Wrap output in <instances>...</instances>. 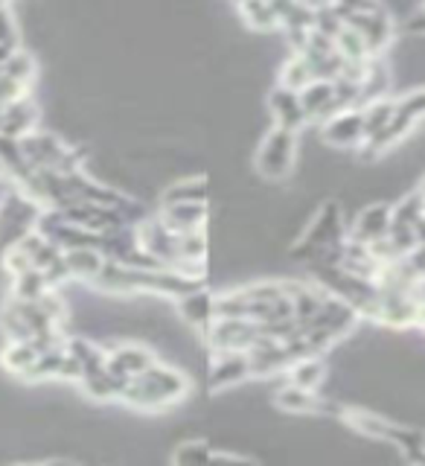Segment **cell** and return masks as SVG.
I'll use <instances>...</instances> for the list:
<instances>
[{
  "label": "cell",
  "mask_w": 425,
  "mask_h": 466,
  "mask_svg": "<svg viewBox=\"0 0 425 466\" xmlns=\"http://www.w3.org/2000/svg\"><path fill=\"white\" fill-rule=\"evenodd\" d=\"M53 286L47 280V274H44L41 268L29 266L26 271L15 274L12 277V298H21V300H35L41 295H47Z\"/></svg>",
  "instance_id": "23"
},
{
  "label": "cell",
  "mask_w": 425,
  "mask_h": 466,
  "mask_svg": "<svg viewBox=\"0 0 425 466\" xmlns=\"http://www.w3.org/2000/svg\"><path fill=\"white\" fill-rule=\"evenodd\" d=\"M44 208L41 204L24 193L21 187H15L12 193L0 201V257H4L9 248L18 245L26 233H33Z\"/></svg>",
  "instance_id": "2"
},
{
  "label": "cell",
  "mask_w": 425,
  "mask_h": 466,
  "mask_svg": "<svg viewBox=\"0 0 425 466\" xmlns=\"http://www.w3.org/2000/svg\"><path fill=\"white\" fill-rule=\"evenodd\" d=\"M300 106L309 116V123L320 120L327 123L332 114H339V99H335V82H327V79H312L309 85L300 91Z\"/></svg>",
  "instance_id": "14"
},
{
  "label": "cell",
  "mask_w": 425,
  "mask_h": 466,
  "mask_svg": "<svg viewBox=\"0 0 425 466\" xmlns=\"http://www.w3.org/2000/svg\"><path fill=\"white\" fill-rule=\"evenodd\" d=\"M405 33H411V35H425V9H420L417 15H411V18L405 21Z\"/></svg>",
  "instance_id": "33"
},
{
  "label": "cell",
  "mask_w": 425,
  "mask_h": 466,
  "mask_svg": "<svg viewBox=\"0 0 425 466\" xmlns=\"http://www.w3.org/2000/svg\"><path fill=\"white\" fill-rule=\"evenodd\" d=\"M0 175H6V172H4V164H0Z\"/></svg>",
  "instance_id": "36"
},
{
  "label": "cell",
  "mask_w": 425,
  "mask_h": 466,
  "mask_svg": "<svg viewBox=\"0 0 425 466\" xmlns=\"http://www.w3.org/2000/svg\"><path fill=\"white\" fill-rule=\"evenodd\" d=\"M344 242V213L339 201H327L318 210V216L306 228V237L291 248L295 259H318L327 248H335Z\"/></svg>",
  "instance_id": "3"
},
{
  "label": "cell",
  "mask_w": 425,
  "mask_h": 466,
  "mask_svg": "<svg viewBox=\"0 0 425 466\" xmlns=\"http://www.w3.org/2000/svg\"><path fill=\"white\" fill-rule=\"evenodd\" d=\"M268 111L274 116V126L288 128V131H300L309 123V116H306L300 106V91H291L286 85H277L268 94Z\"/></svg>",
  "instance_id": "12"
},
{
  "label": "cell",
  "mask_w": 425,
  "mask_h": 466,
  "mask_svg": "<svg viewBox=\"0 0 425 466\" xmlns=\"http://www.w3.org/2000/svg\"><path fill=\"white\" fill-rule=\"evenodd\" d=\"M0 9H6V0H0Z\"/></svg>",
  "instance_id": "35"
},
{
  "label": "cell",
  "mask_w": 425,
  "mask_h": 466,
  "mask_svg": "<svg viewBox=\"0 0 425 466\" xmlns=\"http://www.w3.org/2000/svg\"><path fill=\"white\" fill-rule=\"evenodd\" d=\"M0 44L18 47V26H15V18L9 9H0Z\"/></svg>",
  "instance_id": "32"
},
{
  "label": "cell",
  "mask_w": 425,
  "mask_h": 466,
  "mask_svg": "<svg viewBox=\"0 0 425 466\" xmlns=\"http://www.w3.org/2000/svg\"><path fill=\"white\" fill-rule=\"evenodd\" d=\"M417 189H420V193H422V198H425V175H422V178H420V187H417Z\"/></svg>",
  "instance_id": "34"
},
{
  "label": "cell",
  "mask_w": 425,
  "mask_h": 466,
  "mask_svg": "<svg viewBox=\"0 0 425 466\" xmlns=\"http://www.w3.org/2000/svg\"><path fill=\"white\" fill-rule=\"evenodd\" d=\"M189 393L187 376L178 368L155 361L149 370H143L140 376H131L120 400L137 411H164V408L181 402Z\"/></svg>",
  "instance_id": "1"
},
{
  "label": "cell",
  "mask_w": 425,
  "mask_h": 466,
  "mask_svg": "<svg viewBox=\"0 0 425 466\" xmlns=\"http://www.w3.org/2000/svg\"><path fill=\"white\" fill-rule=\"evenodd\" d=\"M178 315L184 318V324L204 332L216 320V295H210L204 286L187 291L184 298H178Z\"/></svg>",
  "instance_id": "15"
},
{
  "label": "cell",
  "mask_w": 425,
  "mask_h": 466,
  "mask_svg": "<svg viewBox=\"0 0 425 466\" xmlns=\"http://www.w3.org/2000/svg\"><path fill=\"white\" fill-rule=\"evenodd\" d=\"M237 6H239L242 21L251 29H259V33H271V29L280 26V18H277L271 0H237Z\"/></svg>",
  "instance_id": "21"
},
{
  "label": "cell",
  "mask_w": 425,
  "mask_h": 466,
  "mask_svg": "<svg viewBox=\"0 0 425 466\" xmlns=\"http://www.w3.org/2000/svg\"><path fill=\"white\" fill-rule=\"evenodd\" d=\"M251 379V361L248 350H210V370L207 385L210 390H230Z\"/></svg>",
  "instance_id": "7"
},
{
  "label": "cell",
  "mask_w": 425,
  "mask_h": 466,
  "mask_svg": "<svg viewBox=\"0 0 425 466\" xmlns=\"http://www.w3.org/2000/svg\"><path fill=\"white\" fill-rule=\"evenodd\" d=\"M422 9H425V6H422Z\"/></svg>",
  "instance_id": "38"
},
{
  "label": "cell",
  "mask_w": 425,
  "mask_h": 466,
  "mask_svg": "<svg viewBox=\"0 0 425 466\" xmlns=\"http://www.w3.org/2000/svg\"><path fill=\"white\" fill-rule=\"evenodd\" d=\"M397 111L411 116L414 123H422L425 120V87H414V91H408L405 96H397Z\"/></svg>",
  "instance_id": "31"
},
{
  "label": "cell",
  "mask_w": 425,
  "mask_h": 466,
  "mask_svg": "<svg viewBox=\"0 0 425 466\" xmlns=\"http://www.w3.org/2000/svg\"><path fill=\"white\" fill-rule=\"evenodd\" d=\"M335 50H339L344 56V62H353V65H364V62H370V50H368V44H364V38L356 33L353 26H344L339 38H335Z\"/></svg>",
  "instance_id": "27"
},
{
  "label": "cell",
  "mask_w": 425,
  "mask_h": 466,
  "mask_svg": "<svg viewBox=\"0 0 425 466\" xmlns=\"http://www.w3.org/2000/svg\"><path fill=\"white\" fill-rule=\"evenodd\" d=\"M108 370H114L116 376L131 379V376H140L143 370H149L152 364L157 361L155 353L149 347L143 344H108Z\"/></svg>",
  "instance_id": "11"
},
{
  "label": "cell",
  "mask_w": 425,
  "mask_h": 466,
  "mask_svg": "<svg viewBox=\"0 0 425 466\" xmlns=\"http://www.w3.org/2000/svg\"><path fill=\"white\" fill-rule=\"evenodd\" d=\"M137 245L143 251H149L155 259L164 262V266H169V268L178 266V233L169 230L160 216L146 218V222L137 228Z\"/></svg>",
  "instance_id": "10"
},
{
  "label": "cell",
  "mask_w": 425,
  "mask_h": 466,
  "mask_svg": "<svg viewBox=\"0 0 425 466\" xmlns=\"http://www.w3.org/2000/svg\"><path fill=\"white\" fill-rule=\"evenodd\" d=\"M361 111H364V131H368V140H370L390 123V116L397 114V99L379 96V99H370Z\"/></svg>",
  "instance_id": "24"
},
{
  "label": "cell",
  "mask_w": 425,
  "mask_h": 466,
  "mask_svg": "<svg viewBox=\"0 0 425 466\" xmlns=\"http://www.w3.org/2000/svg\"><path fill=\"white\" fill-rule=\"evenodd\" d=\"M277 408L286 414H298V417H306V414H320L324 411V400L318 397V390H306V388H298L286 382L280 390H277Z\"/></svg>",
  "instance_id": "18"
},
{
  "label": "cell",
  "mask_w": 425,
  "mask_h": 466,
  "mask_svg": "<svg viewBox=\"0 0 425 466\" xmlns=\"http://www.w3.org/2000/svg\"><path fill=\"white\" fill-rule=\"evenodd\" d=\"M213 461V449L204 443V441H184L178 443V449H175L172 455V463H189V466H201V463H210Z\"/></svg>",
  "instance_id": "30"
},
{
  "label": "cell",
  "mask_w": 425,
  "mask_h": 466,
  "mask_svg": "<svg viewBox=\"0 0 425 466\" xmlns=\"http://www.w3.org/2000/svg\"><path fill=\"white\" fill-rule=\"evenodd\" d=\"M324 137L335 149H361L368 143V131H364V111L361 108H344L332 114L320 128Z\"/></svg>",
  "instance_id": "9"
},
{
  "label": "cell",
  "mask_w": 425,
  "mask_h": 466,
  "mask_svg": "<svg viewBox=\"0 0 425 466\" xmlns=\"http://www.w3.org/2000/svg\"><path fill=\"white\" fill-rule=\"evenodd\" d=\"M164 225L175 233H189L207 225V204L204 201H181V204H164L160 210Z\"/></svg>",
  "instance_id": "17"
},
{
  "label": "cell",
  "mask_w": 425,
  "mask_h": 466,
  "mask_svg": "<svg viewBox=\"0 0 425 466\" xmlns=\"http://www.w3.org/2000/svg\"><path fill=\"white\" fill-rule=\"evenodd\" d=\"M35 359H38V350L33 347V341H6L4 353H0L4 370H9L12 376H21V379L35 364Z\"/></svg>",
  "instance_id": "22"
},
{
  "label": "cell",
  "mask_w": 425,
  "mask_h": 466,
  "mask_svg": "<svg viewBox=\"0 0 425 466\" xmlns=\"http://www.w3.org/2000/svg\"><path fill=\"white\" fill-rule=\"evenodd\" d=\"M315 79V73H312V67H309V62L300 56V53H295L288 58V62L280 67V85H286V87H291V91H303L306 85H309Z\"/></svg>",
  "instance_id": "29"
},
{
  "label": "cell",
  "mask_w": 425,
  "mask_h": 466,
  "mask_svg": "<svg viewBox=\"0 0 425 466\" xmlns=\"http://www.w3.org/2000/svg\"><path fill=\"white\" fill-rule=\"evenodd\" d=\"M422 216H425V198H422L420 189H414V193H408L405 198H400L397 204H393V210H390V225L417 228Z\"/></svg>",
  "instance_id": "25"
},
{
  "label": "cell",
  "mask_w": 425,
  "mask_h": 466,
  "mask_svg": "<svg viewBox=\"0 0 425 466\" xmlns=\"http://www.w3.org/2000/svg\"><path fill=\"white\" fill-rule=\"evenodd\" d=\"M65 266L70 280H96V274L106 266V254L99 248H70L65 251Z\"/></svg>",
  "instance_id": "19"
},
{
  "label": "cell",
  "mask_w": 425,
  "mask_h": 466,
  "mask_svg": "<svg viewBox=\"0 0 425 466\" xmlns=\"http://www.w3.org/2000/svg\"><path fill=\"white\" fill-rule=\"evenodd\" d=\"M266 329L259 320L251 318H216L213 324L204 329L210 350H251Z\"/></svg>",
  "instance_id": "6"
},
{
  "label": "cell",
  "mask_w": 425,
  "mask_h": 466,
  "mask_svg": "<svg viewBox=\"0 0 425 466\" xmlns=\"http://www.w3.org/2000/svg\"><path fill=\"white\" fill-rule=\"evenodd\" d=\"M181 201H204L207 204V181L196 175V178H184L164 189V204H181Z\"/></svg>",
  "instance_id": "28"
},
{
  "label": "cell",
  "mask_w": 425,
  "mask_h": 466,
  "mask_svg": "<svg viewBox=\"0 0 425 466\" xmlns=\"http://www.w3.org/2000/svg\"><path fill=\"white\" fill-rule=\"evenodd\" d=\"M0 120H4V108H0Z\"/></svg>",
  "instance_id": "37"
},
{
  "label": "cell",
  "mask_w": 425,
  "mask_h": 466,
  "mask_svg": "<svg viewBox=\"0 0 425 466\" xmlns=\"http://www.w3.org/2000/svg\"><path fill=\"white\" fill-rule=\"evenodd\" d=\"M390 210H393V204H385V201L368 204V208L359 213L353 230H349V239L364 242V245L385 239L390 230Z\"/></svg>",
  "instance_id": "13"
},
{
  "label": "cell",
  "mask_w": 425,
  "mask_h": 466,
  "mask_svg": "<svg viewBox=\"0 0 425 466\" xmlns=\"http://www.w3.org/2000/svg\"><path fill=\"white\" fill-rule=\"evenodd\" d=\"M347 26H353L356 33L364 38V44H368V50L370 56H379V53H385L390 47V41H393V18L382 9V6H373V9H364V12H353V15H347Z\"/></svg>",
  "instance_id": "8"
},
{
  "label": "cell",
  "mask_w": 425,
  "mask_h": 466,
  "mask_svg": "<svg viewBox=\"0 0 425 466\" xmlns=\"http://www.w3.org/2000/svg\"><path fill=\"white\" fill-rule=\"evenodd\" d=\"M38 123V106L33 96H18L9 106H4V120H0V135L9 137H26L29 131H35Z\"/></svg>",
  "instance_id": "16"
},
{
  "label": "cell",
  "mask_w": 425,
  "mask_h": 466,
  "mask_svg": "<svg viewBox=\"0 0 425 466\" xmlns=\"http://www.w3.org/2000/svg\"><path fill=\"white\" fill-rule=\"evenodd\" d=\"M295 160H298V131H288L274 126L266 140L259 143V149L254 155V164L257 172L262 175L266 181H283L295 169Z\"/></svg>",
  "instance_id": "4"
},
{
  "label": "cell",
  "mask_w": 425,
  "mask_h": 466,
  "mask_svg": "<svg viewBox=\"0 0 425 466\" xmlns=\"http://www.w3.org/2000/svg\"><path fill=\"white\" fill-rule=\"evenodd\" d=\"M0 73H4V76H9V79H15L18 85L29 87V85H33V79H35L38 67H35V58L29 56L26 50H15L6 58V62L0 65Z\"/></svg>",
  "instance_id": "26"
},
{
  "label": "cell",
  "mask_w": 425,
  "mask_h": 466,
  "mask_svg": "<svg viewBox=\"0 0 425 466\" xmlns=\"http://www.w3.org/2000/svg\"><path fill=\"white\" fill-rule=\"evenodd\" d=\"M286 382L306 388V390H318L320 385L327 382V361L320 356H303L295 359L286 368Z\"/></svg>",
  "instance_id": "20"
},
{
  "label": "cell",
  "mask_w": 425,
  "mask_h": 466,
  "mask_svg": "<svg viewBox=\"0 0 425 466\" xmlns=\"http://www.w3.org/2000/svg\"><path fill=\"white\" fill-rule=\"evenodd\" d=\"M21 149L33 169H50L62 175L79 169V152L50 131H29L26 137H21Z\"/></svg>",
  "instance_id": "5"
}]
</instances>
